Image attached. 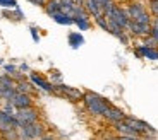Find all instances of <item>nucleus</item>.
Here are the masks:
<instances>
[{"label": "nucleus", "instance_id": "1", "mask_svg": "<svg viewBox=\"0 0 158 140\" xmlns=\"http://www.w3.org/2000/svg\"><path fill=\"white\" fill-rule=\"evenodd\" d=\"M83 104L86 111L95 118H103V115L107 113V109L112 106V103L107 97H103L102 94H96L93 91H84Z\"/></svg>", "mask_w": 158, "mask_h": 140}, {"label": "nucleus", "instance_id": "2", "mask_svg": "<svg viewBox=\"0 0 158 140\" xmlns=\"http://www.w3.org/2000/svg\"><path fill=\"white\" fill-rule=\"evenodd\" d=\"M127 9V14H129V19L132 22H138V24H150L153 22V17H151L150 10L144 4L141 2H131V4L126 5Z\"/></svg>", "mask_w": 158, "mask_h": 140}, {"label": "nucleus", "instance_id": "3", "mask_svg": "<svg viewBox=\"0 0 158 140\" xmlns=\"http://www.w3.org/2000/svg\"><path fill=\"white\" fill-rule=\"evenodd\" d=\"M19 140H40L47 135V126L43 121H36L29 125H19Z\"/></svg>", "mask_w": 158, "mask_h": 140}, {"label": "nucleus", "instance_id": "4", "mask_svg": "<svg viewBox=\"0 0 158 140\" xmlns=\"http://www.w3.org/2000/svg\"><path fill=\"white\" fill-rule=\"evenodd\" d=\"M55 87V96H60L64 99H67L69 103H83V97H84V91L77 89V87H72V86H65V84H57Z\"/></svg>", "mask_w": 158, "mask_h": 140}, {"label": "nucleus", "instance_id": "5", "mask_svg": "<svg viewBox=\"0 0 158 140\" xmlns=\"http://www.w3.org/2000/svg\"><path fill=\"white\" fill-rule=\"evenodd\" d=\"M71 17L74 19V26H77L79 31H89L91 27H93V21H91L89 14L86 12V9L83 5H76Z\"/></svg>", "mask_w": 158, "mask_h": 140}, {"label": "nucleus", "instance_id": "6", "mask_svg": "<svg viewBox=\"0 0 158 140\" xmlns=\"http://www.w3.org/2000/svg\"><path fill=\"white\" fill-rule=\"evenodd\" d=\"M126 121L138 132L139 137H156L158 135L156 130H155L150 123H146L144 120H139V118H136V116H129V115H127Z\"/></svg>", "mask_w": 158, "mask_h": 140}, {"label": "nucleus", "instance_id": "7", "mask_svg": "<svg viewBox=\"0 0 158 140\" xmlns=\"http://www.w3.org/2000/svg\"><path fill=\"white\" fill-rule=\"evenodd\" d=\"M16 120H17L19 125L36 123V121H41V111H40L36 106L24 108V109H17L16 111Z\"/></svg>", "mask_w": 158, "mask_h": 140}, {"label": "nucleus", "instance_id": "8", "mask_svg": "<svg viewBox=\"0 0 158 140\" xmlns=\"http://www.w3.org/2000/svg\"><path fill=\"white\" fill-rule=\"evenodd\" d=\"M28 79L33 82V86H35L38 91H43V92H47V94H55V87H53V84H52L45 75L40 74V72H29Z\"/></svg>", "mask_w": 158, "mask_h": 140}, {"label": "nucleus", "instance_id": "9", "mask_svg": "<svg viewBox=\"0 0 158 140\" xmlns=\"http://www.w3.org/2000/svg\"><path fill=\"white\" fill-rule=\"evenodd\" d=\"M127 33H129V36H132V38H146V36L151 34V26L150 24H138V22H132L131 21L129 26H127Z\"/></svg>", "mask_w": 158, "mask_h": 140}, {"label": "nucleus", "instance_id": "10", "mask_svg": "<svg viewBox=\"0 0 158 140\" xmlns=\"http://www.w3.org/2000/svg\"><path fill=\"white\" fill-rule=\"evenodd\" d=\"M10 103H12V106L16 108V111L17 109H24V108H31V106H35V96L17 92Z\"/></svg>", "mask_w": 158, "mask_h": 140}, {"label": "nucleus", "instance_id": "11", "mask_svg": "<svg viewBox=\"0 0 158 140\" xmlns=\"http://www.w3.org/2000/svg\"><path fill=\"white\" fill-rule=\"evenodd\" d=\"M132 51H134L136 58H146V60H151V62L158 60V48H150V46H144V45H139Z\"/></svg>", "mask_w": 158, "mask_h": 140}, {"label": "nucleus", "instance_id": "12", "mask_svg": "<svg viewBox=\"0 0 158 140\" xmlns=\"http://www.w3.org/2000/svg\"><path fill=\"white\" fill-rule=\"evenodd\" d=\"M14 128H19V123L16 120V115H9V113H0V135L9 130H14Z\"/></svg>", "mask_w": 158, "mask_h": 140}, {"label": "nucleus", "instance_id": "13", "mask_svg": "<svg viewBox=\"0 0 158 140\" xmlns=\"http://www.w3.org/2000/svg\"><path fill=\"white\" fill-rule=\"evenodd\" d=\"M126 116H127V115L124 113L122 109L112 104L110 108L107 109V113L103 115V120L108 121L110 125H115V123H120V121H124V120H126Z\"/></svg>", "mask_w": 158, "mask_h": 140}, {"label": "nucleus", "instance_id": "14", "mask_svg": "<svg viewBox=\"0 0 158 140\" xmlns=\"http://www.w3.org/2000/svg\"><path fill=\"white\" fill-rule=\"evenodd\" d=\"M83 7L86 9V12L89 14V17H91V19H96V17L103 16V9L100 7L98 4H96L95 0H84Z\"/></svg>", "mask_w": 158, "mask_h": 140}, {"label": "nucleus", "instance_id": "15", "mask_svg": "<svg viewBox=\"0 0 158 140\" xmlns=\"http://www.w3.org/2000/svg\"><path fill=\"white\" fill-rule=\"evenodd\" d=\"M67 43L72 50H77V48H81L84 45V36L77 31H72L67 34Z\"/></svg>", "mask_w": 158, "mask_h": 140}, {"label": "nucleus", "instance_id": "16", "mask_svg": "<svg viewBox=\"0 0 158 140\" xmlns=\"http://www.w3.org/2000/svg\"><path fill=\"white\" fill-rule=\"evenodd\" d=\"M16 91H17V92H23V94H31V96H35L36 91H38V89H36V87L33 86V82L29 80V79H26V80L17 82Z\"/></svg>", "mask_w": 158, "mask_h": 140}, {"label": "nucleus", "instance_id": "17", "mask_svg": "<svg viewBox=\"0 0 158 140\" xmlns=\"http://www.w3.org/2000/svg\"><path fill=\"white\" fill-rule=\"evenodd\" d=\"M52 19L55 21L57 24H60V26H72V24H74V19H72L71 16H69V14H65V12H55V14H53V16H50Z\"/></svg>", "mask_w": 158, "mask_h": 140}, {"label": "nucleus", "instance_id": "18", "mask_svg": "<svg viewBox=\"0 0 158 140\" xmlns=\"http://www.w3.org/2000/svg\"><path fill=\"white\" fill-rule=\"evenodd\" d=\"M4 17L9 21H14V22H21V21H24V12L21 10L19 7L17 9H10V10H7V9H4Z\"/></svg>", "mask_w": 158, "mask_h": 140}, {"label": "nucleus", "instance_id": "19", "mask_svg": "<svg viewBox=\"0 0 158 140\" xmlns=\"http://www.w3.org/2000/svg\"><path fill=\"white\" fill-rule=\"evenodd\" d=\"M0 86H2V87H5V89H16L17 82L14 80V79L10 77V75L2 74V75H0Z\"/></svg>", "mask_w": 158, "mask_h": 140}, {"label": "nucleus", "instance_id": "20", "mask_svg": "<svg viewBox=\"0 0 158 140\" xmlns=\"http://www.w3.org/2000/svg\"><path fill=\"white\" fill-rule=\"evenodd\" d=\"M43 10L47 12L48 16H53L55 12H60V4H59V0H48L47 5L43 7Z\"/></svg>", "mask_w": 158, "mask_h": 140}, {"label": "nucleus", "instance_id": "21", "mask_svg": "<svg viewBox=\"0 0 158 140\" xmlns=\"http://www.w3.org/2000/svg\"><path fill=\"white\" fill-rule=\"evenodd\" d=\"M59 4H60V10L65 12V14H69V16H71L72 10L76 9L74 0H59Z\"/></svg>", "mask_w": 158, "mask_h": 140}, {"label": "nucleus", "instance_id": "22", "mask_svg": "<svg viewBox=\"0 0 158 140\" xmlns=\"http://www.w3.org/2000/svg\"><path fill=\"white\" fill-rule=\"evenodd\" d=\"M148 10L153 19H158V0H148Z\"/></svg>", "mask_w": 158, "mask_h": 140}, {"label": "nucleus", "instance_id": "23", "mask_svg": "<svg viewBox=\"0 0 158 140\" xmlns=\"http://www.w3.org/2000/svg\"><path fill=\"white\" fill-rule=\"evenodd\" d=\"M93 24H96L98 27H102L103 31L108 33V19L105 16H100V17H96V19H93Z\"/></svg>", "mask_w": 158, "mask_h": 140}, {"label": "nucleus", "instance_id": "24", "mask_svg": "<svg viewBox=\"0 0 158 140\" xmlns=\"http://www.w3.org/2000/svg\"><path fill=\"white\" fill-rule=\"evenodd\" d=\"M0 137H2V140H19V132H17V128H14V130L2 133Z\"/></svg>", "mask_w": 158, "mask_h": 140}, {"label": "nucleus", "instance_id": "25", "mask_svg": "<svg viewBox=\"0 0 158 140\" xmlns=\"http://www.w3.org/2000/svg\"><path fill=\"white\" fill-rule=\"evenodd\" d=\"M48 80H50L53 86L62 84V74H60L59 70H52V72H50V79H48Z\"/></svg>", "mask_w": 158, "mask_h": 140}, {"label": "nucleus", "instance_id": "26", "mask_svg": "<svg viewBox=\"0 0 158 140\" xmlns=\"http://www.w3.org/2000/svg\"><path fill=\"white\" fill-rule=\"evenodd\" d=\"M0 7L10 10V9H17L19 5H17V0H0Z\"/></svg>", "mask_w": 158, "mask_h": 140}, {"label": "nucleus", "instance_id": "27", "mask_svg": "<svg viewBox=\"0 0 158 140\" xmlns=\"http://www.w3.org/2000/svg\"><path fill=\"white\" fill-rule=\"evenodd\" d=\"M141 45H144V46H150V48H158V43L155 41L153 38H151V34L146 36V38H143V43H141Z\"/></svg>", "mask_w": 158, "mask_h": 140}, {"label": "nucleus", "instance_id": "28", "mask_svg": "<svg viewBox=\"0 0 158 140\" xmlns=\"http://www.w3.org/2000/svg\"><path fill=\"white\" fill-rule=\"evenodd\" d=\"M2 111L9 115H16V108L12 106V103H2Z\"/></svg>", "mask_w": 158, "mask_h": 140}, {"label": "nucleus", "instance_id": "29", "mask_svg": "<svg viewBox=\"0 0 158 140\" xmlns=\"http://www.w3.org/2000/svg\"><path fill=\"white\" fill-rule=\"evenodd\" d=\"M17 70H19V68H17V65H14V63H5V65H4V72L7 75H12L14 72H17Z\"/></svg>", "mask_w": 158, "mask_h": 140}, {"label": "nucleus", "instance_id": "30", "mask_svg": "<svg viewBox=\"0 0 158 140\" xmlns=\"http://www.w3.org/2000/svg\"><path fill=\"white\" fill-rule=\"evenodd\" d=\"M29 31H31V38H33V41H35V43H38L40 41V29L36 26H29Z\"/></svg>", "mask_w": 158, "mask_h": 140}, {"label": "nucleus", "instance_id": "31", "mask_svg": "<svg viewBox=\"0 0 158 140\" xmlns=\"http://www.w3.org/2000/svg\"><path fill=\"white\" fill-rule=\"evenodd\" d=\"M28 2H29V4H33V5H36V7H41V9H43L45 5H47L48 0H28Z\"/></svg>", "mask_w": 158, "mask_h": 140}, {"label": "nucleus", "instance_id": "32", "mask_svg": "<svg viewBox=\"0 0 158 140\" xmlns=\"http://www.w3.org/2000/svg\"><path fill=\"white\" fill-rule=\"evenodd\" d=\"M17 68H19L21 72H23V74H28V75H29V72H31V68H29V65H28L26 62H24V63H21V65L17 67Z\"/></svg>", "mask_w": 158, "mask_h": 140}, {"label": "nucleus", "instance_id": "33", "mask_svg": "<svg viewBox=\"0 0 158 140\" xmlns=\"http://www.w3.org/2000/svg\"><path fill=\"white\" fill-rule=\"evenodd\" d=\"M95 2H96V4H98L100 5V7H105V5H107V4H110V2H114V0H95Z\"/></svg>", "mask_w": 158, "mask_h": 140}, {"label": "nucleus", "instance_id": "34", "mask_svg": "<svg viewBox=\"0 0 158 140\" xmlns=\"http://www.w3.org/2000/svg\"><path fill=\"white\" fill-rule=\"evenodd\" d=\"M118 140H143V137H118Z\"/></svg>", "mask_w": 158, "mask_h": 140}, {"label": "nucleus", "instance_id": "35", "mask_svg": "<svg viewBox=\"0 0 158 140\" xmlns=\"http://www.w3.org/2000/svg\"><path fill=\"white\" fill-rule=\"evenodd\" d=\"M40 140H55V137H52V135H48V133H47V135H45V137H41Z\"/></svg>", "mask_w": 158, "mask_h": 140}, {"label": "nucleus", "instance_id": "36", "mask_svg": "<svg viewBox=\"0 0 158 140\" xmlns=\"http://www.w3.org/2000/svg\"><path fill=\"white\" fill-rule=\"evenodd\" d=\"M74 4H76V5H83L84 0H74Z\"/></svg>", "mask_w": 158, "mask_h": 140}, {"label": "nucleus", "instance_id": "37", "mask_svg": "<svg viewBox=\"0 0 158 140\" xmlns=\"http://www.w3.org/2000/svg\"><path fill=\"white\" fill-rule=\"evenodd\" d=\"M102 140H118V137H108V138H102Z\"/></svg>", "mask_w": 158, "mask_h": 140}, {"label": "nucleus", "instance_id": "38", "mask_svg": "<svg viewBox=\"0 0 158 140\" xmlns=\"http://www.w3.org/2000/svg\"><path fill=\"white\" fill-rule=\"evenodd\" d=\"M4 65H5V62H4L2 58H0V67H4Z\"/></svg>", "mask_w": 158, "mask_h": 140}, {"label": "nucleus", "instance_id": "39", "mask_svg": "<svg viewBox=\"0 0 158 140\" xmlns=\"http://www.w3.org/2000/svg\"><path fill=\"white\" fill-rule=\"evenodd\" d=\"M0 113H2V108H0Z\"/></svg>", "mask_w": 158, "mask_h": 140}]
</instances>
